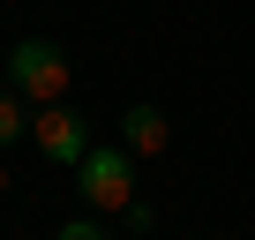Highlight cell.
Returning a JSON list of instances; mask_svg holds the SVG:
<instances>
[{"mask_svg": "<svg viewBox=\"0 0 255 240\" xmlns=\"http://www.w3.org/2000/svg\"><path fill=\"white\" fill-rule=\"evenodd\" d=\"M8 90L23 105H60L68 98V53L53 38H15L8 45Z\"/></svg>", "mask_w": 255, "mask_h": 240, "instance_id": "1", "label": "cell"}, {"mask_svg": "<svg viewBox=\"0 0 255 240\" xmlns=\"http://www.w3.org/2000/svg\"><path fill=\"white\" fill-rule=\"evenodd\" d=\"M75 195H83V210H128L135 203V158L120 143H90L75 165Z\"/></svg>", "mask_w": 255, "mask_h": 240, "instance_id": "2", "label": "cell"}, {"mask_svg": "<svg viewBox=\"0 0 255 240\" xmlns=\"http://www.w3.org/2000/svg\"><path fill=\"white\" fill-rule=\"evenodd\" d=\"M30 143H38V158L45 165H83V150H90V120L60 98V105H38V120H30Z\"/></svg>", "mask_w": 255, "mask_h": 240, "instance_id": "3", "label": "cell"}, {"mask_svg": "<svg viewBox=\"0 0 255 240\" xmlns=\"http://www.w3.org/2000/svg\"><path fill=\"white\" fill-rule=\"evenodd\" d=\"M165 135H173V128H165V113H158L150 98H135V105L120 113V150H128V158H158Z\"/></svg>", "mask_w": 255, "mask_h": 240, "instance_id": "4", "label": "cell"}, {"mask_svg": "<svg viewBox=\"0 0 255 240\" xmlns=\"http://www.w3.org/2000/svg\"><path fill=\"white\" fill-rule=\"evenodd\" d=\"M30 135V120H23V98L15 90H0V150H8V143H23Z\"/></svg>", "mask_w": 255, "mask_h": 240, "instance_id": "5", "label": "cell"}, {"mask_svg": "<svg viewBox=\"0 0 255 240\" xmlns=\"http://www.w3.org/2000/svg\"><path fill=\"white\" fill-rule=\"evenodd\" d=\"M53 240H113V233L98 225V210H83V218H68V225H60Z\"/></svg>", "mask_w": 255, "mask_h": 240, "instance_id": "6", "label": "cell"}, {"mask_svg": "<svg viewBox=\"0 0 255 240\" xmlns=\"http://www.w3.org/2000/svg\"><path fill=\"white\" fill-rule=\"evenodd\" d=\"M120 218H128V233H150V225H158V210H150V203H143V195H135V203H128V210H120Z\"/></svg>", "mask_w": 255, "mask_h": 240, "instance_id": "7", "label": "cell"}, {"mask_svg": "<svg viewBox=\"0 0 255 240\" xmlns=\"http://www.w3.org/2000/svg\"><path fill=\"white\" fill-rule=\"evenodd\" d=\"M0 195H8V165H0Z\"/></svg>", "mask_w": 255, "mask_h": 240, "instance_id": "8", "label": "cell"}]
</instances>
